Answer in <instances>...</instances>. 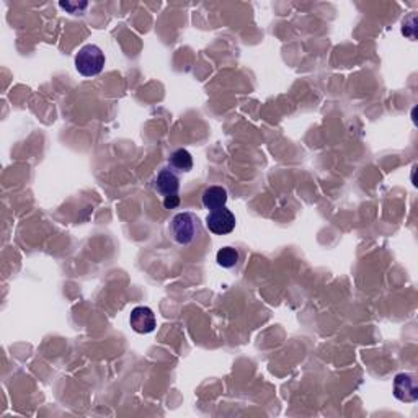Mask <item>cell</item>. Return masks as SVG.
Segmentation results:
<instances>
[{
  "label": "cell",
  "instance_id": "cell-1",
  "mask_svg": "<svg viewBox=\"0 0 418 418\" xmlns=\"http://www.w3.org/2000/svg\"><path fill=\"white\" fill-rule=\"evenodd\" d=\"M170 237L180 247H190L203 236V225L193 213H178L170 220Z\"/></svg>",
  "mask_w": 418,
  "mask_h": 418
},
{
  "label": "cell",
  "instance_id": "cell-2",
  "mask_svg": "<svg viewBox=\"0 0 418 418\" xmlns=\"http://www.w3.org/2000/svg\"><path fill=\"white\" fill-rule=\"evenodd\" d=\"M105 53L97 45H86L75 56V69L83 77H95L105 67Z\"/></svg>",
  "mask_w": 418,
  "mask_h": 418
},
{
  "label": "cell",
  "instance_id": "cell-3",
  "mask_svg": "<svg viewBox=\"0 0 418 418\" xmlns=\"http://www.w3.org/2000/svg\"><path fill=\"white\" fill-rule=\"evenodd\" d=\"M236 216L232 214L231 209L224 208L211 211V213L206 216V227H208L209 232H213L214 236H227L231 234L234 229H236Z\"/></svg>",
  "mask_w": 418,
  "mask_h": 418
},
{
  "label": "cell",
  "instance_id": "cell-4",
  "mask_svg": "<svg viewBox=\"0 0 418 418\" xmlns=\"http://www.w3.org/2000/svg\"><path fill=\"white\" fill-rule=\"evenodd\" d=\"M129 325L136 333L140 335H147V333L154 332L157 327L156 314L147 306H138L131 311L129 316Z\"/></svg>",
  "mask_w": 418,
  "mask_h": 418
},
{
  "label": "cell",
  "instance_id": "cell-5",
  "mask_svg": "<svg viewBox=\"0 0 418 418\" xmlns=\"http://www.w3.org/2000/svg\"><path fill=\"white\" fill-rule=\"evenodd\" d=\"M154 190L157 191L162 198L167 196H175L180 191V177L172 168H162L154 180Z\"/></svg>",
  "mask_w": 418,
  "mask_h": 418
},
{
  "label": "cell",
  "instance_id": "cell-6",
  "mask_svg": "<svg viewBox=\"0 0 418 418\" xmlns=\"http://www.w3.org/2000/svg\"><path fill=\"white\" fill-rule=\"evenodd\" d=\"M394 396L401 402H415L418 399L417 379L413 374H397L394 379Z\"/></svg>",
  "mask_w": 418,
  "mask_h": 418
},
{
  "label": "cell",
  "instance_id": "cell-7",
  "mask_svg": "<svg viewBox=\"0 0 418 418\" xmlns=\"http://www.w3.org/2000/svg\"><path fill=\"white\" fill-rule=\"evenodd\" d=\"M227 203V190L223 186H209L203 193V206L209 211L224 208Z\"/></svg>",
  "mask_w": 418,
  "mask_h": 418
},
{
  "label": "cell",
  "instance_id": "cell-8",
  "mask_svg": "<svg viewBox=\"0 0 418 418\" xmlns=\"http://www.w3.org/2000/svg\"><path fill=\"white\" fill-rule=\"evenodd\" d=\"M168 168L175 173H188L193 168V157L186 149H177L168 157Z\"/></svg>",
  "mask_w": 418,
  "mask_h": 418
},
{
  "label": "cell",
  "instance_id": "cell-9",
  "mask_svg": "<svg viewBox=\"0 0 418 418\" xmlns=\"http://www.w3.org/2000/svg\"><path fill=\"white\" fill-rule=\"evenodd\" d=\"M216 262L225 270H234L242 262V253L236 247H223L216 255Z\"/></svg>",
  "mask_w": 418,
  "mask_h": 418
},
{
  "label": "cell",
  "instance_id": "cell-10",
  "mask_svg": "<svg viewBox=\"0 0 418 418\" xmlns=\"http://www.w3.org/2000/svg\"><path fill=\"white\" fill-rule=\"evenodd\" d=\"M180 206V196H167V198H163V208L166 209H175Z\"/></svg>",
  "mask_w": 418,
  "mask_h": 418
}]
</instances>
